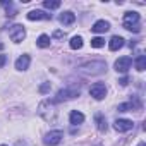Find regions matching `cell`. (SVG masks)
Listing matches in <instances>:
<instances>
[{"label": "cell", "instance_id": "6da1fadb", "mask_svg": "<svg viewBox=\"0 0 146 146\" xmlns=\"http://www.w3.org/2000/svg\"><path fill=\"white\" fill-rule=\"evenodd\" d=\"M105 70H107V62L103 60H90L78 67V72H81L84 76H100Z\"/></svg>", "mask_w": 146, "mask_h": 146}, {"label": "cell", "instance_id": "7a4b0ae2", "mask_svg": "<svg viewBox=\"0 0 146 146\" xmlns=\"http://www.w3.org/2000/svg\"><path fill=\"white\" fill-rule=\"evenodd\" d=\"M38 113L46 120V122H53L57 119V108H55V102L53 100H43L38 105Z\"/></svg>", "mask_w": 146, "mask_h": 146}, {"label": "cell", "instance_id": "3957f363", "mask_svg": "<svg viewBox=\"0 0 146 146\" xmlns=\"http://www.w3.org/2000/svg\"><path fill=\"white\" fill-rule=\"evenodd\" d=\"M139 21H141V17H139V14L137 12H125L124 14V28L125 29H129V31H134V33H139V29H141V24H139Z\"/></svg>", "mask_w": 146, "mask_h": 146}, {"label": "cell", "instance_id": "277c9868", "mask_svg": "<svg viewBox=\"0 0 146 146\" xmlns=\"http://www.w3.org/2000/svg\"><path fill=\"white\" fill-rule=\"evenodd\" d=\"M79 96V90L78 88H64L57 93V98L53 102H65V100H72Z\"/></svg>", "mask_w": 146, "mask_h": 146}, {"label": "cell", "instance_id": "5b68a950", "mask_svg": "<svg viewBox=\"0 0 146 146\" xmlns=\"http://www.w3.org/2000/svg\"><path fill=\"white\" fill-rule=\"evenodd\" d=\"M62 137H64V132H62L60 129H55V131H50V132L43 137V143L48 144V146H55V144H58V143L62 141Z\"/></svg>", "mask_w": 146, "mask_h": 146}, {"label": "cell", "instance_id": "8992f818", "mask_svg": "<svg viewBox=\"0 0 146 146\" xmlns=\"http://www.w3.org/2000/svg\"><path fill=\"white\" fill-rule=\"evenodd\" d=\"M90 95L95 98V100H103L107 96V86L103 83H95L91 88H90Z\"/></svg>", "mask_w": 146, "mask_h": 146}, {"label": "cell", "instance_id": "52a82bcc", "mask_svg": "<svg viewBox=\"0 0 146 146\" xmlns=\"http://www.w3.org/2000/svg\"><path fill=\"white\" fill-rule=\"evenodd\" d=\"M11 40L14 41V43H21L24 38H26V29H24V26H21V24H16V26H12V29H11Z\"/></svg>", "mask_w": 146, "mask_h": 146}, {"label": "cell", "instance_id": "ba28073f", "mask_svg": "<svg viewBox=\"0 0 146 146\" xmlns=\"http://www.w3.org/2000/svg\"><path fill=\"white\" fill-rule=\"evenodd\" d=\"M132 65V58L131 57H120L115 60V70L117 72H122V74H125V72L131 69Z\"/></svg>", "mask_w": 146, "mask_h": 146}, {"label": "cell", "instance_id": "9c48e42d", "mask_svg": "<svg viewBox=\"0 0 146 146\" xmlns=\"http://www.w3.org/2000/svg\"><path fill=\"white\" fill-rule=\"evenodd\" d=\"M132 120H129V119H117L115 122H113V129L117 131V132H127V131H131L132 129Z\"/></svg>", "mask_w": 146, "mask_h": 146}, {"label": "cell", "instance_id": "30bf717a", "mask_svg": "<svg viewBox=\"0 0 146 146\" xmlns=\"http://www.w3.org/2000/svg\"><path fill=\"white\" fill-rule=\"evenodd\" d=\"M26 17H28L29 21H48V19H52V14H46V12H43V11L35 9V11H29V12L26 14Z\"/></svg>", "mask_w": 146, "mask_h": 146}, {"label": "cell", "instance_id": "8fae6325", "mask_svg": "<svg viewBox=\"0 0 146 146\" xmlns=\"http://www.w3.org/2000/svg\"><path fill=\"white\" fill-rule=\"evenodd\" d=\"M29 64H31V57H29L28 53H23V55L16 60V69H17V70H26V69L29 67Z\"/></svg>", "mask_w": 146, "mask_h": 146}, {"label": "cell", "instance_id": "7c38bea8", "mask_svg": "<svg viewBox=\"0 0 146 146\" xmlns=\"http://www.w3.org/2000/svg\"><path fill=\"white\" fill-rule=\"evenodd\" d=\"M108 29H110V23L105 21V19L96 21V23L93 24V28H91V31H95V33H105V31H108Z\"/></svg>", "mask_w": 146, "mask_h": 146}, {"label": "cell", "instance_id": "4fadbf2b", "mask_svg": "<svg viewBox=\"0 0 146 146\" xmlns=\"http://www.w3.org/2000/svg\"><path fill=\"white\" fill-rule=\"evenodd\" d=\"M124 41H125V40H124L122 36H112L110 41H108V48H110L112 52H117L119 48L124 46Z\"/></svg>", "mask_w": 146, "mask_h": 146}, {"label": "cell", "instance_id": "5bb4252c", "mask_svg": "<svg viewBox=\"0 0 146 146\" xmlns=\"http://www.w3.org/2000/svg\"><path fill=\"white\" fill-rule=\"evenodd\" d=\"M58 21H60V23H62L64 26H69V24H72V23L76 21V16L72 14L70 11H67V12H62V14H60Z\"/></svg>", "mask_w": 146, "mask_h": 146}, {"label": "cell", "instance_id": "9a60e30c", "mask_svg": "<svg viewBox=\"0 0 146 146\" xmlns=\"http://www.w3.org/2000/svg\"><path fill=\"white\" fill-rule=\"evenodd\" d=\"M69 120H70L72 125H78V124H83L84 122V115L81 112H78V110H72L70 115H69Z\"/></svg>", "mask_w": 146, "mask_h": 146}, {"label": "cell", "instance_id": "2e32d148", "mask_svg": "<svg viewBox=\"0 0 146 146\" xmlns=\"http://www.w3.org/2000/svg\"><path fill=\"white\" fill-rule=\"evenodd\" d=\"M95 122H96V127H98L100 132H107V129H108V125H107V119H105L102 113H96V115H95Z\"/></svg>", "mask_w": 146, "mask_h": 146}, {"label": "cell", "instance_id": "e0dca14e", "mask_svg": "<svg viewBox=\"0 0 146 146\" xmlns=\"http://www.w3.org/2000/svg\"><path fill=\"white\" fill-rule=\"evenodd\" d=\"M36 45L40 48H48L50 46V36L48 35H40L38 40H36Z\"/></svg>", "mask_w": 146, "mask_h": 146}, {"label": "cell", "instance_id": "ac0fdd59", "mask_svg": "<svg viewBox=\"0 0 146 146\" xmlns=\"http://www.w3.org/2000/svg\"><path fill=\"white\" fill-rule=\"evenodd\" d=\"M69 46H70L72 50H79V48H83V38H81V36H74V38H70Z\"/></svg>", "mask_w": 146, "mask_h": 146}, {"label": "cell", "instance_id": "d6986e66", "mask_svg": "<svg viewBox=\"0 0 146 146\" xmlns=\"http://www.w3.org/2000/svg\"><path fill=\"white\" fill-rule=\"evenodd\" d=\"M134 64H136V69H137L139 72H143V70L146 69V57H144V55H139Z\"/></svg>", "mask_w": 146, "mask_h": 146}, {"label": "cell", "instance_id": "ffe728a7", "mask_svg": "<svg viewBox=\"0 0 146 146\" xmlns=\"http://www.w3.org/2000/svg\"><path fill=\"white\" fill-rule=\"evenodd\" d=\"M43 7L53 11V9H58V7H60V2H58V0H45V2H43Z\"/></svg>", "mask_w": 146, "mask_h": 146}, {"label": "cell", "instance_id": "44dd1931", "mask_svg": "<svg viewBox=\"0 0 146 146\" xmlns=\"http://www.w3.org/2000/svg\"><path fill=\"white\" fill-rule=\"evenodd\" d=\"M103 45H105V40L100 38V36H96V38L91 40V46H95V48H102Z\"/></svg>", "mask_w": 146, "mask_h": 146}, {"label": "cell", "instance_id": "7402d4cb", "mask_svg": "<svg viewBox=\"0 0 146 146\" xmlns=\"http://www.w3.org/2000/svg\"><path fill=\"white\" fill-rule=\"evenodd\" d=\"M50 88H52V84H50V83H43V84L40 86V93H43V95H45V93H48V91H50Z\"/></svg>", "mask_w": 146, "mask_h": 146}, {"label": "cell", "instance_id": "603a6c76", "mask_svg": "<svg viewBox=\"0 0 146 146\" xmlns=\"http://www.w3.org/2000/svg\"><path fill=\"white\" fill-rule=\"evenodd\" d=\"M53 38H55V40H64V38H65V33H64V31H55V33H53Z\"/></svg>", "mask_w": 146, "mask_h": 146}, {"label": "cell", "instance_id": "cb8c5ba5", "mask_svg": "<svg viewBox=\"0 0 146 146\" xmlns=\"http://www.w3.org/2000/svg\"><path fill=\"white\" fill-rule=\"evenodd\" d=\"M127 83H129V78H127V76H124L122 79H119V84H120V86H127Z\"/></svg>", "mask_w": 146, "mask_h": 146}, {"label": "cell", "instance_id": "d4e9b609", "mask_svg": "<svg viewBox=\"0 0 146 146\" xmlns=\"http://www.w3.org/2000/svg\"><path fill=\"white\" fill-rule=\"evenodd\" d=\"M5 62H7V57H5V55H0V67H4Z\"/></svg>", "mask_w": 146, "mask_h": 146}, {"label": "cell", "instance_id": "484cf974", "mask_svg": "<svg viewBox=\"0 0 146 146\" xmlns=\"http://www.w3.org/2000/svg\"><path fill=\"white\" fill-rule=\"evenodd\" d=\"M137 146H146V143H139V144H137Z\"/></svg>", "mask_w": 146, "mask_h": 146}, {"label": "cell", "instance_id": "4316f807", "mask_svg": "<svg viewBox=\"0 0 146 146\" xmlns=\"http://www.w3.org/2000/svg\"><path fill=\"white\" fill-rule=\"evenodd\" d=\"M0 146H7V144H0Z\"/></svg>", "mask_w": 146, "mask_h": 146}]
</instances>
